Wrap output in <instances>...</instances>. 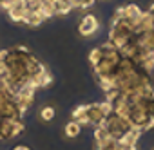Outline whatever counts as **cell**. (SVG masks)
<instances>
[{"instance_id":"2","label":"cell","mask_w":154,"mask_h":150,"mask_svg":"<svg viewBox=\"0 0 154 150\" xmlns=\"http://www.w3.org/2000/svg\"><path fill=\"white\" fill-rule=\"evenodd\" d=\"M26 130L24 121H9V119H0V141H8L17 137Z\"/></svg>"},{"instance_id":"14","label":"cell","mask_w":154,"mask_h":150,"mask_svg":"<svg viewBox=\"0 0 154 150\" xmlns=\"http://www.w3.org/2000/svg\"><path fill=\"white\" fill-rule=\"evenodd\" d=\"M13 150H31V148H29V146H26V145H17Z\"/></svg>"},{"instance_id":"7","label":"cell","mask_w":154,"mask_h":150,"mask_svg":"<svg viewBox=\"0 0 154 150\" xmlns=\"http://www.w3.org/2000/svg\"><path fill=\"white\" fill-rule=\"evenodd\" d=\"M94 150H122V145L116 137H105L94 143Z\"/></svg>"},{"instance_id":"13","label":"cell","mask_w":154,"mask_h":150,"mask_svg":"<svg viewBox=\"0 0 154 150\" xmlns=\"http://www.w3.org/2000/svg\"><path fill=\"white\" fill-rule=\"evenodd\" d=\"M6 76V65H4V62H0V78H4Z\"/></svg>"},{"instance_id":"8","label":"cell","mask_w":154,"mask_h":150,"mask_svg":"<svg viewBox=\"0 0 154 150\" xmlns=\"http://www.w3.org/2000/svg\"><path fill=\"white\" fill-rule=\"evenodd\" d=\"M63 134H65L67 137H71V139L78 137V136L82 134V125H80L78 121L71 119V121H67V123H65V127H63Z\"/></svg>"},{"instance_id":"9","label":"cell","mask_w":154,"mask_h":150,"mask_svg":"<svg viewBox=\"0 0 154 150\" xmlns=\"http://www.w3.org/2000/svg\"><path fill=\"white\" fill-rule=\"evenodd\" d=\"M38 116H40V119L42 121H53L54 119V116H56V112H54V107H49V105H45V107H42L40 109V112H38Z\"/></svg>"},{"instance_id":"1","label":"cell","mask_w":154,"mask_h":150,"mask_svg":"<svg viewBox=\"0 0 154 150\" xmlns=\"http://www.w3.org/2000/svg\"><path fill=\"white\" fill-rule=\"evenodd\" d=\"M100 127H103V128L107 130V134H109L111 137H116V139H120L122 136H125V134L132 128L131 121L125 119V118H122V116H118L116 112L107 114L105 121H103Z\"/></svg>"},{"instance_id":"4","label":"cell","mask_w":154,"mask_h":150,"mask_svg":"<svg viewBox=\"0 0 154 150\" xmlns=\"http://www.w3.org/2000/svg\"><path fill=\"white\" fill-rule=\"evenodd\" d=\"M98 29H100V22L94 15H85L78 26V33L82 36H93Z\"/></svg>"},{"instance_id":"11","label":"cell","mask_w":154,"mask_h":150,"mask_svg":"<svg viewBox=\"0 0 154 150\" xmlns=\"http://www.w3.org/2000/svg\"><path fill=\"white\" fill-rule=\"evenodd\" d=\"M100 58H102V52H100V49H98V47L91 49V52H89V62H91V65L98 63V62H100Z\"/></svg>"},{"instance_id":"6","label":"cell","mask_w":154,"mask_h":150,"mask_svg":"<svg viewBox=\"0 0 154 150\" xmlns=\"http://www.w3.org/2000/svg\"><path fill=\"white\" fill-rule=\"evenodd\" d=\"M53 9H54V16H63L67 13H71L74 9L71 0H53Z\"/></svg>"},{"instance_id":"12","label":"cell","mask_w":154,"mask_h":150,"mask_svg":"<svg viewBox=\"0 0 154 150\" xmlns=\"http://www.w3.org/2000/svg\"><path fill=\"white\" fill-rule=\"evenodd\" d=\"M96 4V0H80V9H87V8H91V6H94Z\"/></svg>"},{"instance_id":"3","label":"cell","mask_w":154,"mask_h":150,"mask_svg":"<svg viewBox=\"0 0 154 150\" xmlns=\"http://www.w3.org/2000/svg\"><path fill=\"white\" fill-rule=\"evenodd\" d=\"M107 118V112L102 109L100 101L98 103H89L87 105V114H85V125H93V127H100Z\"/></svg>"},{"instance_id":"10","label":"cell","mask_w":154,"mask_h":150,"mask_svg":"<svg viewBox=\"0 0 154 150\" xmlns=\"http://www.w3.org/2000/svg\"><path fill=\"white\" fill-rule=\"evenodd\" d=\"M93 136H94V143H96V141H102V139H105V137H111L103 127H94V132H93Z\"/></svg>"},{"instance_id":"5","label":"cell","mask_w":154,"mask_h":150,"mask_svg":"<svg viewBox=\"0 0 154 150\" xmlns=\"http://www.w3.org/2000/svg\"><path fill=\"white\" fill-rule=\"evenodd\" d=\"M27 13H29V11L26 9V2H24V0H18V2H15V4L8 9V18H9L11 22H15V24H22Z\"/></svg>"}]
</instances>
